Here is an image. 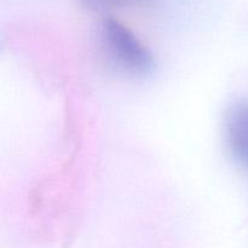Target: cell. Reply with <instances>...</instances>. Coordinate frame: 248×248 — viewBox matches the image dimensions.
<instances>
[{"label": "cell", "instance_id": "3957f363", "mask_svg": "<svg viewBox=\"0 0 248 248\" xmlns=\"http://www.w3.org/2000/svg\"><path fill=\"white\" fill-rule=\"evenodd\" d=\"M127 2L130 0H85L90 7L93 9H104V7L115 6V5L123 4V2Z\"/></svg>", "mask_w": 248, "mask_h": 248}, {"label": "cell", "instance_id": "6da1fadb", "mask_svg": "<svg viewBox=\"0 0 248 248\" xmlns=\"http://www.w3.org/2000/svg\"><path fill=\"white\" fill-rule=\"evenodd\" d=\"M103 43L116 64L128 73L147 75L154 69V56L125 24L113 18L104 19L101 27Z\"/></svg>", "mask_w": 248, "mask_h": 248}, {"label": "cell", "instance_id": "7a4b0ae2", "mask_svg": "<svg viewBox=\"0 0 248 248\" xmlns=\"http://www.w3.org/2000/svg\"><path fill=\"white\" fill-rule=\"evenodd\" d=\"M227 140L234 159L248 166V102H239L227 116Z\"/></svg>", "mask_w": 248, "mask_h": 248}]
</instances>
